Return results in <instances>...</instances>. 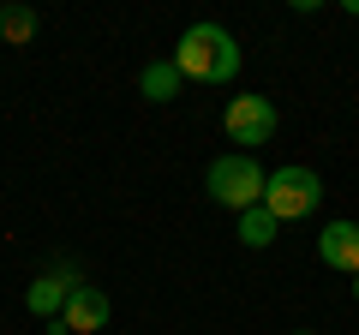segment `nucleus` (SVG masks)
I'll list each match as a JSON object with an SVG mask.
<instances>
[{
    "instance_id": "obj_1",
    "label": "nucleus",
    "mask_w": 359,
    "mask_h": 335,
    "mask_svg": "<svg viewBox=\"0 0 359 335\" xmlns=\"http://www.w3.org/2000/svg\"><path fill=\"white\" fill-rule=\"evenodd\" d=\"M174 72L198 78V84H233V72H240V42L222 25H192L174 48Z\"/></svg>"
},
{
    "instance_id": "obj_2",
    "label": "nucleus",
    "mask_w": 359,
    "mask_h": 335,
    "mask_svg": "<svg viewBox=\"0 0 359 335\" xmlns=\"http://www.w3.org/2000/svg\"><path fill=\"white\" fill-rule=\"evenodd\" d=\"M204 192L216 198L222 210H252V204H264V168L252 162V156H222V162H210V180H204Z\"/></svg>"
},
{
    "instance_id": "obj_3",
    "label": "nucleus",
    "mask_w": 359,
    "mask_h": 335,
    "mask_svg": "<svg viewBox=\"0 0 359 335\" xmlns=\"http://www.w3.org/2000/svg\"><path fill=\"white\" fill-rule=\"evenodd\" d=\"M323 198V180L311 174V168H276V174H264V210L276 221H299L311 216Z\"/></svg>"
},
{
    "instance_id": "obj_4",
    "label": "nucleus",
    "mask_w": 359,
    "mask_h": 335,
    "mask_svg": "<svg viewBox=\"0 0 359 335\" xmlns=\"http://www.w3.org/2000/svg\"><path fill=\"white\" fill-rule=\"evenodd\" d=\"M222 126H228V138L233 144H269L276 138V102L269 96H233L228 102V114H222Z\"/></svg>"
},
{
    "instance_id": "obj_5",
    "label": "nucleus",
    "mask_w": 359,
    "mask_h": 335,
    "mask_svg": "<svg viewBox=\"0 0 359 335\" xmlns=\"http://www.w3.org/2000/svg\"><path fill=\"white\" fill-rule=\"evenodd\" d=\"M108 311H114V306H108V294L84 282V287H72V294H66V311L48 323V329H54V335H96V329L108 323Z\"/></svg>"
},
{
    "instance_id": "obj_6",
    "label": "nucleus",
    "mask_w": 359,
    "mask_h": 335,
    "mask_svg": "<svg viewBox=\"0 0 359 335\" xmlns=\"http://www.w3.org/2000/svg\"><path fill=\"white\" fill-rule=\"evenodd\" d=\"M72 287H84V275H78L72 264H60L54 275H36V282L25 287V306L36 311V317H48V323H54V317L66 311V294H72Z\"/></svg>"
},
{
    "instance_id": "obj_7",
    "label": "nucleus",
    "mask_w": 359,
    "mask_h": 335,
    "mask_svg": "<svg viewBox=\"0 0 359 335\" xmlns=\"http://www.w3.org/2000/svg\"><path fill=\"white\" fill-rule=\"evenodd\" d=\"M318 258L330 270H341V275H359V221H323Z\"/></svg>"
},
{
    "instance_id": "obj_8",
    "label": "nucleus",
    "mask_w": 359,
    "mask_h": 335,
    "mask_svg": "<svg viewBox=\"0 0 359 335\" xmlns=\"http://www.w3.org/2000/svg\"><path fill=\"white\" fill-rule=\"evenodd\" d=\"M138 90H144V102H174V96H180L174 60H150V66L138 72Z\"/></svg>"
},
{
    "instance_id": "obj_9",
    "label": "nucleus",
    "mask_w": 359,
    "mask_h": 335,
    "mask_svg": "<svg viewBox=\"0 0 359 335\" xmlns=\"http://www.w3.org/2000/svg\"><path fill=\"white\" fill-rule=\"evenodd\" d=\"M276 228H282V221L269 216L264 204L240 210V245H252V252H257V245H269V240H276Z\"/></svg>"
},
{
    "instance_id": "obj_10",
    "label": "nucleus",
    "mask_w": 359,
    "mask_h": 335,
    "mask_svg": "<svg viewBox=\"0 0 359 335\" xmlns=\"http://www.w3.org/2000/svg\"><path fill=\"white\" fill-rule=\"evenodd\" d=\"M0 36L6 42H30L36 36V13H30V6H0Z\"/></svg>"
},
{
    "instance_id": "obj_11",
    "label": "nucleus",
    "mask_w": 359,
    "mask_h": 335,
    "mask_svg": "<svg viewBox=\"0 0 359 335\" xmlns=\"http://www.w3.org/2000/svg\"><path fill=\"white\" fill-rule=\"evenodd\" d=\"M347 13H353V18H359V0H347Z\"/></svg>"
},
{
    "instance_id": "obj_12",
    "label": "nucleus",
    "mask_w": 359,
    "mask_h": 335,
    "mask_svg": "<svg viewBox=\"0 0 359 335\" xmlns=\"http://www.w3.org/2000/svg\"><path fill=\"white\" fill-rule=\"evenodd\" d=\"M353 299H359V275H353Z\"/></svg>"
},
{
    "instance_id": "obj_13",
    "label": "nucleus",
    "mask_w": 359,
    "mask_h": 335,
    "mask_svg": "<svg viewBox=\"0 0 359 335\" xmlns=\"http://www.w3.org/2000/svg\"><path fill=\"white\" fill-rule=\"evenodd\" d=\"M294 335H318V329H294Z\"/></svg>"
}]
</instances>
